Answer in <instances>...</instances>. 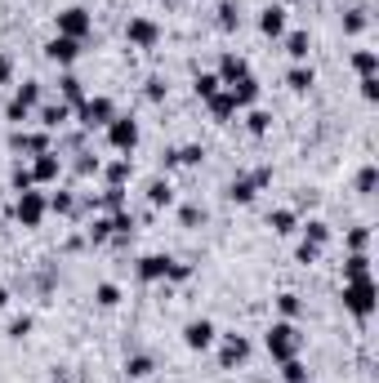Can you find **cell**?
I'll list each match as a JSON object with an SVG mask.
<instances>
[{
    "label": "cell",
    "mask_w": 379,
    "mask_h": 383,
    "mask_svg": "<svg viewBox=\"0 0 379 383\" xmlns=\"http://www.w3.org/2000/svg\"><path fill=\"white\" fill-rule=\"evenodd\" d=\"M343 308H348L353 316H370L375 312V281L370 276H357L343 286Z\"/></svg>",
    "instance_id": "6da1fadb"
},
{
    "label": "cell",
    "mask_w": 379,
    "mask_h": 383,
    "mask_svg": "<svg viewBox=\"0 0 379 383\" xmlns=\"http://www.w3.org/2000/svg\"><path fill=\"white\" fill-rule=\"evenodd\" d=\"M268 352L277 361H290L294 352H299V330H294V321H277L268 330Z\"/></svg>",
    "instance_id": "7a4b0ae2"
},
{
    "label": "cell",
    "mask_w": 379,
    "mask_h": 383,
    "mask_svg": "<svg viewBox=\"0 0 379 383\" xmlns=\"http://www.w3.org/2000/svg\"><path fill=\"white\" fill-rule=\"evenodd\" d=\"M80 125L85 129H98V125H112V116H117V107H112V98H85V103L76 107Z\"/></svg>",
    "instance_id": "3957f363"
},
{
    "label": "cell",
    "mask_w": 379,
    "mask_h": 383,
    "mask_svg": "<svg viewBox=\"0 0 379 383\" xmlns=\"http://www.w3.org/2000/svg\"><path fill=\"white\" fill-rule=\"evenodd\" d=\"M272 183V170H255V174H241V178H233V188H228V196H233V201H255V192L259 188H268Z\"/></svg>",
    "instance_id": "277c9868"
},
{
    "label": "cell",
    "mask_w": 379,
    "mask_h": 383,
    "mask_svg": "<svg viewBox=\"0 0 379 383\" xmlns=\"http://www.w3.org/2000/svg\"><path fill=\"white\" fill-rule=\"evenodd\" d=\"M107 139H112V147H117V152H134V143H139V121H129V116H112Z\"/></svg>",
    "instance_id": "5b68a950"
},
{
    "label": "cell",
    "mask_w": 379,
    "mask_h": 383,
    "mask_svg": "<svg viewBox=\"0 0 379 383\" xmlns=\"http://www.w3.org/2000/svg\"><path fill=\"white\" fill-rule=\"evenodd\" d=\"M45 210H49V201H45L41 192H18V205H14V214H18L23 227H36V223L45 219Z\"/></svg>",
    "instance_id": "8992f818"
},
{
    "label": "cell",
    "mask_w": 379,
    "mask_h": 383,
    "mask_svg": "<svg viewBox=\"0 0 379 383\" xmlns=\"http://www.w3.org/2000/svg\"><path fill=\"white\" fill-rule=\"evenodd\" d=\"M90 27H94V18H90L85 9H63V14H58V36L85 41V36H90Z\"/></svg>",
    "instance_id": "52a82bcc"
},
{
    "label": "cell",
    "mask_w": 379,
    "mask_h": 383,
    "mask_svg": "<svg viewBox=\"0 0 379 383\" xmlns=\"http://www.w3.org/2000/svg\"><path fill=\"white\" fill-rule=\"evenodd\" d=\"M125 36H129V45H139V49H152V45L161 41V27H156L152 18H129Z\"/></svg>",
    "instance_id": "ba28073f"
},
{
    "label": "cell",
    "mask_w": 379,
    "mask_h": 383,
    "mask_svg": "<svg viewBox=\"0 0 379 383\" xmlns=\"http://www.w3.org/2000/svg\"><path fill=\"white\" fill-rule=\"evenodd\" d=\"M245 357H250V343H245L241 335H223V352H219V365H223V370L241 365Z\"/></svg>",
    "instance_id": "9c48e42d"
},
{
    "label": "cell",
    "mask_w": 379,
    "mask_h": 383,
    "mask_svg": "<svg viewBox=\"0 0 379 383\" xmlns=\"http://www.w3.org/2000/svg\"><path fill=\"white\" fill-rule=\"evenodd\" d=\"M45 54L68 68V63H76V58H80V41H72V36H54V41L45 45Z\"/></svg>",
    "instance_id": "30bf717a"
},
{
    "label": "cell",
    "mask_w": 379,
    "mask_h": 383,
    "mask_svg": "<svg viewBox=\"0 0 379 383\" xmlns=\"http://www.w3.org/2000/svg\"><path fill=\"white\" fill-rule=\"evenodd\" d=\"M183 343L192 347V352H205V347L214 343V325H210V321H188V330H183Z\"/></svg>",
    "instance_id": "8fae6325"
},
{
    "label": "cell",
    "mask_w": 379,
    "mask_h": 383,
    "mask_svg": "<svg viewBox=\"0 0 379 383\" xmlns=\"http://www.w3.org/2000/svg\"><path fill=\"white\" fill-rule=\"evenodd\" d=\"M170 263L174 259H166V254H147V259H139V276L143 281H166L170 276Z\"/></svg>",
    "instance_id": "7c38bea8"
},
{
    "label": "cell",
    "mask_w": 379,
    "mask_h": 383,
    "mask_svg": "<svg viewBox=\"0 0 379 383\" xmlns=\"http://www.w3.org/2000/svg\"><path fill=\"white\" fill-rule=\"evenodd\" d=\"M58 170H63L58 152H41V156H36V165H31V178H36V183H54V178H58Z\"/></svg>",
    "instance_id": "4fadbf2b"
},
{
    "label": "cell",
    "mask_w": 379,
    "mask_h": 383,
    "mask_svg": "<svg viewBox=\"0 0 379 383\" xmlns=\"http://www.w3.org/2000/svg\"><path fill=\"white\" fill-rule=\"evenodd\" d=\"M228 94H233L237 107H250L255 98H259V80H255V76H241V80H233V85H228Z\"/></svg>",
    "instance_id": "5bb4252c"
},
{
    "label": "cell",
    "mask_w": 379,
    "mask_h": 383,
    "mask_svg": "<svg viewBox=\"0 0 379 383\" xmlns=\"http://www.w3.org/2000/svg\"><path fill=\"white\" fill-rule=\"evenodd\" d=\"M259 31H263V36H282V31H286V9L268 5V9L259 14Z\"/></svg>",
    "instance_id": "9a60e30c"
},
{
    "label": "cell",
    "mask_w": 379,
    "mask_h": 383,
    "mask_svg": "<svg viewBox=\"0 0 379 383\" xmlns=\"http://www.w3.org/2000/svg\"><path fill=\"white\" fill-rule=\"evenodd\" d=\"M241 76H250L245 58H237V54H223V63H219V80H223V85H233V80H241Z\"/></svg>",
    "instance_id": "2e32d148"
},
{
    "label": "cell",
    "mask_w": 379,
    "mask_h": 383,
    "mask_svg": "<svg viewBox=\"0 0 379 383\" xmlns=\"http://www.w3.org/2000/svg\"><path fill=\"white\" fill-rule=\"evenodd\" d=\"M18 152H31V156H41V152H49V134H14L9 139Z\"/></svg>",
    "instance_id": "e0dca14e"
},
{
    "label": "cell",
    "mask_w": 379,
    "mask_h": 383,
    "mask_svg": "<svg viewBox=\"0 0 379 383\" xmlns=\"http://www.w3.org/2000/svg\"><path fill=\"white\" fill-rule=\"evenodd\" d=\"M68 103H49V107H41V125L45 129H63V125H68Z\"/></svg>",
    "instance_id": "ac0fdd59"
},
{
    "label": "cell",
    "mask_w": 379,
    "mask_h": 383,
    "mask_svg": "<svg viewBox=\"0 0 379 383\" xmlns=\"http://www.w3.org/2000/svg\"><path fill=\"white\" fill-rule=\"evenodd\" d=\"M210 112H214V121H228V116H237V103H233V94L228 90H219L210 98Z\"/></svg>",
    "instance_id": "d6986e66"
},
{
    "label": "cell",
    "mask_w": 379,
    "mask_h": 383,
    "mask_svg": "<svg viewBox=\"0 0 379 383\" xmlns=\"http://www.w3.org/2000/svg\"><path fill=\"white\" fill-rule=\"evenodd\" d=\"M14 103H18L23 112H31V107L41 103V85H36V80H27V85H18V94H14Z\"/></svg>",
    "instance_id": "ffe728a7"
},
{
    "label": "cell",
    "mask_w": 379,
    "mask_h": 383,
    "mask_svg": "<svg viewBox=\"0 0 379 383\" xmlns=\"http://www.w3.org/2000/svg\"><path fill=\"white\" fill-rule=\"evenodd\" d=\"M308 49H312L308 31H290V36H286V54L290 58H308Z\"/></svg>",
    "instance_id": "44dd1931"
},
{
    "label": "cell",
    "mask_w": 379,
    "mask_h": 383,
    "mask_svg": "<svg viewBox=\"0 0 379 383\" xmlns=\"http://www.w3.org/2000/svg\"><path fill=\"white\" fill-rule=\"evenodd\" d=\"M304 241H308V245H317V249H321L326 241H331V227H326L321 219H308V227H304Z\"/></svg>",
    "instance_id": "7402d4cb"
},
{
    "label": "cell",
    "mask_w": 379,
    "mask_h": 383,
    "mask_svg": "<svg viewBox=\"0 0 379 383\" xmlns=\"http://www.w3.org/2000/svg\"><path fill=\"white\" fill-rule=\"evenodd\" d=\"M152 370H156V365H152V357H143V352L125 361V374H129V379H147Z\"/></svg>",
    "instance_id": "603a6c76"
},
{
    "label": "cell",
    "mask_w": 379,
    "mask_h": 383,
    "mask_svg": "<svg viewBox=\"0 0 379 383\" xmlns=\"http://www.w3.org/2000/svg\"><path fill=\"white\" fill-rule=\"evenodd\" d=\"M343 276H348V281H357V276H370V259L357 249V254H353L348 263H343Z\"/></svg>",
    "instance_id": "cb8c5ba5"
},
{
    "label": "cell",
    "mask_w": 379,
    "mask_h": 383,
    "mask_svg": "<svg viewBox=\"0 0 379 383\" xmlns=\"http://www.w3.org/2000/svg\"><path fill=\"white\" fill-rule=\"evenodd\" d=\"M282 379H286V383H308V365H304V361H294V357L282 361Z\"/></svg>",
    "instance_id": "d4e9b609"
},
{
    "label": "cell",
    "mask_w": 379,
    "mask_h": 383,
    "mask_svg": "<svg viewBox=\"0 0 379 383\" xmlns=\"http://www.w3.org/2000/svg\"><path fill=\"white\" fill-rule=\"evenodd\" d=\"M58 85H63V98H68V103H76V107L85 103V90H80V80H76V76H63Z\"/></svg>",
    "instance_id": "484cf974"
},
{
    "label": "cell",
    "mask_w": 379,
    "mask_h": 383,
    "mask_svg": "<svg viewBox=\"0 0 379 383\" xmlns=\"http://www.w3.org/2000/svg\"><path fill=\"white\" fill-rule=\"evenodd\" d=\"M353 68H357L361 76H375V68H379V58L370 54V49H357V54H353Z\"/></svg>",
    "instance_id": "4316f807"
},
{
    "label": "cell",
    "mask_w": 379,
    "mask_h": 383,
    "mask_svg": "<svg viewBox=\"0 0 379 383\" xmlns=\"http://www.w3.org/2000/svg\"><path fill=\"white\" fill-rule=\"evenodd\" d=\"M237 23H241V9L233 5V0H223V5H219V27H223V31H233Z\"/></svg>",
    "instance_id": "83f0119b"
},
{
    "label": "cell",
    "mask_w": 379,
    "mask_h": 383,
    "mask_svg": "<svg viewBox=\"0 0 379 383\" xmlns=\"http://www.w3.org/2000/svg\"><path fill=\"white\" fill-rule=\"evenodd\" d=\"M147 201H152V205H170L174 201V192H170V183H152V188H147Z\"/></svg>",
    "instance_id": "f1b7e54d"
},
{
    "label": "cell",
    "mask_w": 379,
    "mask_h": 383,
    "mask_svg": "<svg viewBox=\"0 0 379 383\" xmlns=\"http://www.w3.org/2000/svg\"><path fill=\"white\" fill-rule=\"evenodd\" d=\"M286 85H290V90H299V94L312 90V68H294V72L286 76Z\"/></svg>",
    "instance_id": "f546056e"
},
{
    "label": "cell",
    "mask_w": 379,
    "mask_h": 383,
    "mask_svg": "<svg viewBox=\"0 0 379 383\" xmlns=\"http://www.w3.org/2000/svg\"><path fill=\"white\" fill-rule=\"evenodd\" d=\"M219 85H223L219 76H196V98H205V103H210V98L219 94Z\"/></svg>",
    "instance_id": "4dcf8cb0"
},
{
    "label": "cell",
    "mask_w": 379,
    "mask_h": 383,
    "mask_svg": "<svg viewBox=\"0 0 379 383\" xmlns=\"http://www.w3.org/2000/svg\"><path fill=\"white\" fill-rule=\"evenodd\" d=\"M125 178H129V161H112L107 165V188H121Z\"/></svg>",
    "instance_id": "1f68e13d"
},
{
    "label": "cell",
    "mask_w": 379,
    "mask_h": 383,
    "mask_svg": "<svg viewBox=\"0 0 379 383\" xmlns=\"http://www.w3.org/2000/svg\"><path fill=\"white\" fill-rule=\"evenodd\" d=\"M49 210H54V214H76L72 192H54V196H49Z\"/></svg>",
    "instance_id": "d6a6232c"
},
{
    "label": "cell",
    "mask_w": 379,
    "mask_h": 383,
    "mask_svg": "<svg viewBox=\"0 0 379 383\" xmlns=\"http://www.w3.org/2000/svg\"><path fill=\"white\" fill-rule=\"evenodd\" d=\"M268 227H272V232H294V214H290V210H272Z\"/></svg>",
    "instance_id": "836d02e7"
},
{
    "label": "cell",
    "mask_w": 379,
    "mask_h": 383,
    "mask_svg": "<svg viewBox=\"0 0 379 383\" xmlns=\"http://www.w3.org/2000/svg\"><path fill=\"white\" fill-rule=\"evenodd\" d=\"M94 298H98L103 308H117V303H121V290H117V286H107V281H103V286L94 290Z\"/></svg>",
    "instance_id": "e575fe53"
},
{
    "label": "cell",
    "mask_w": 379,
    "mask_h": 383,
    "mask_svg": "<svg viewBox=\"0 0 379 383\" xmlns=\"http://www.w3.org/2000/svg\"><path fill=\"white\" fill-rule=\"evenodd\" d=\"M245 125H250V134H268L272 116H268V112H250V116H245Z\"/></svg>",
    "instance_id": "d590c367"
},
{
    "label": "cell",
    "mask_w": 379,
    "mask_h": 383,
    "mask_svg": "<svg viewBox=\"0 0 379 383\" xmlns=\"http://www.w3.org/2000/svg\"><path fill=\"white\" fill-rule=\"evenodd\" d=\"M107 237H112V219H94V223H90V241L103 245Z\"/></svg>",
    "instance_id": "8d00e7d4"
},
{
    "label": "cell",
    "mask_w": 379,
    "mask_h": 383,
    "mask_svg": "<svg viewBox=\"0 0 379 383\" xmlns=\"http://www.w3.org/2000/svg\"><path fill=\"white\" fill-rule=\"evenodd\" d=\"M277 308H282L286 321H294V316H299V294H282V298H277Z\"/></svg>",
    "instance_id": "74e56055"
},
{
    "label": "cell",
    "mask_w": 379,
    "mask_h": 383,
    "mask_svg": "<svg viewBox=\"0 0 379 383\" xmlns=\"http://www.w3.org/2000/svg\"><path fill=\"white\" fill-rule=\"evenodd\" d=\"M375 183H379V174H375L370 165H366V170L357 174V192H361V196H370V192H375Z\"/></svg>",
    "instance_id": "f35d334b"
},
{
    "label": "cell",
    "mask_w": 379,
    "mask_h": 383,
    "mask_svg": "<svg viewBox=\"0 0 379 383\" xmlns=\"http://www.w3.org/2000/svg\"><path fill=\"white\" fill-rule=\"evenodd\" d=\"M31 183H36V178H31L27 165H14V188H18V192H31Z\"/></svg>",
    "instance_id": "ab89813d"
},
{
    "label": "cell",
    "mask_w": 379,
    "mask_h": 383,
    "mask_svg": "<svg viewBox=\"0 0 379 383\" xmlns=\"http://www.w3.org/2000/svg\"><path fill=\"white\" fill-rule=\"evenodd\" d=\"M361 98H366V103L379 98V76H361Z\"/></svg>",
    "instance_id": "60d3db41"
},
{
    "label": "cell",
    "mask_w": 379,
    "mask_h": 383,
    "mask_svg": "<svg viewBox=\"0 0 379 383\" xmlns=\"http://www.w3.org/2000/svg\"><path fill=\"white\" fill-rule=\"evenodd\" d=\"M31 335V316H18V321L9 325V339H27Z\"/></svg>",
    "instance_id": "b9f144b4"
},
{
    "label": "cell",
    "mask_w": 379,
    "mask_h": 383,
    "mask_svg": "<svg viewBox=\"0 0 379 383\" xmlns=\"http://www.w3.org/2000/svg\"><path fill=\"white\" fill-rule=\"evenodd\" d=\"M174 156H178V165H201L205 152H201V147H183V152H174Z\"/></svg>",
    "instance_id": "7bdbcfd3"
},
{
    "label": "cell",
    "mask_w": 379,
    "mask_h": 383,
    "mask_svg": "<svg viewBox=\"0 0 379 383\" xmlns=\"http://www.w3.org/2000/svg\"><path fill=\"white\" fill-rule=\"evenodd\" d=\"M103 205H107V210H121V205H125V192H121V188H107V192H103Z\"/></svg>",
    "instance_id": "ee69618b"
},
{
    "label": "cell",
    "mask_w": 379,
    "mask_h": 383,
    "mask_svg": "<svg viewBox=\"0 0 379 383\" xmlns=\"http://www.w3.org/2000/svg\"><path fill=\"white\" fill-rule=\"evenodd\" d=\"M147 98H152V103H161V98H166V80H161V76L147 80Z\"/></svg>",
    "instance_id": "f6af8a7d"
},
{
    "label": "cell",
    "mask_w": 379,
    "mask_h": 383,
    "mask_svg": "<svg viewBox=\"0 0 379 383\" xmlns=\"http://www.w3.org/2000/svg\"><path fill=\"white\" fill-rule=\"evenodd\" d=\"M361 27H366V14H361V9H353L348 18H343V31H361Z\"/></svg>",
    "instance_id": "bcb514c9"
},
{
    "label": "cell",
    "mask_w": 379,
    "mask_h": 383,
    "mask_svg": "<svg viewBox=\"0 0 379 383\" xmlns=\"http://www.w3.org/2000/svg\"><path fill=\"white\" fill-rule=\"evenodd\" d=\"M205 219V214L201 210H196V205H183V227H196V223H201Z\"/></svg>",
    "instance_id": "7dc6e473"
},
{
    "label": "cell",
    "mask_w": 379,
    "mask_h": 383,
    "mask_svg": "<svg viewBox=\"0 0 379 383\" xmlns=\"http://www.w3.org/2000/svg\"><path fill=\"white\" fill-rule=\"evenodd\" d=\"M188 276H192L188 263H170V276H166V281H188Z\"/></svg>",
    "instance_id": "c3c4849f"
},
{
    "label": "cell",
    "mask_w": 379,
    "mask_h": 383,
    "mask_svg": "<svg viewBox=\"0 0 379 383\" xmlns=\"http://www.w3.org/2000/svg\"><path fill=\"white\" fill-rule=\"evenodd\" d=\"M76 170H80V174H98V161H94L90 152H80V165H76Z\"/></svg>",
    "instance_id": "681fc988"
},
{
    "label": "cell",
    "mask_w": 379,
    "mask_h": 383,
    "mask_svg": "<svg viewBox=\"0 0 379 383\" xmlns=\"http://www.w3.org/2000/svg\"><path fill=\"white\" fill-rule=\"evenodd\" d=\"M348 245H353V254H357V249H366V227H357V232H348Z\"/></svg>",
    "instance_id": "f907efd6"
},
{
    "label": "cell",
    "mask_w": 379,
    "mask_h": 383,
    "mask_svg": "<svg viewBox=\"0 0 379 383\" xmlns=\"http://www.w3.org/2000/svg\"><path fill=\"white\" fill-rule=\"evenodd\" d=\"M5 116H9V121H14V125H23V121H27V112H23L18 103H9V107H5Z\"/></svg>",
    "instance_id": "816d5d0a"
},
{
    "label": "cell",
    "mask_w": 379,
    "mask_h": 383,
    "mask_svg": "<svg viewBox=\"0 0 379 383\" xmlns=\"http://www.w3.org/2000/svg\"><path fill=\"white\" fill-rule=\"evenodd\" d=\"M317 254H321V249H317V245H308V241L299 245V259H304V263H312V259H317Z\"/></svg>",
    "instance_id": "f5cc1de1"
},
{
    "label": "cell",
    "mask_w": 379,
    "mask_h": 383,
    "mask_svg": "<svg viewBox=\"0 0 379 383\" xmlns=\"http://www.w3.org/2000/svg\"><path fill=\"white\" fill-rule=\"evenodd\" d=\"M9 72H14V63H9V58H0V85L9 80Z\"/></svg>",
    "instance_id": "db71d44e"
},
{
    "label": "cell",
    "mask_w": 379,
    "mask_h": 383,
    "mask_svg": "<svg viewBox=\"0 0 379 383\" xmlns=\"http://www.w3.org/2000/svg\"><path fill=\"white\" fill-rule=\"evenodd\" d=\"M5 303H9V290H5V286H0V308H5Z\"/></svg>",
    "instance_id": "11a10c76"
}]
</instances>
